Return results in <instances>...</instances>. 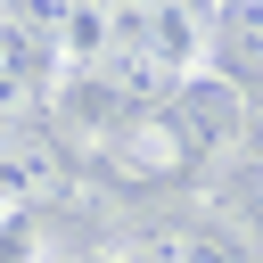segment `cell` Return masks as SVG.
I'll list each match as a JSON object with an SVG mask.
<instances>
[{
  "mask_svg": "<svg viewBox=\"0 0 263 263\" xmlns=\"http://www.w3.org/2000/svg\"><path fill=\"white\" fill-rule=\"evenodd\" d=\"M99 148H107V173H115L123 189H173V181H189V173L205 164V148H197L189 123L173 115V99L123 115L115 132H99Z\"/></svg>",
  "mask_w": 263,
  "mask_h": 263,
  "instance_id": "cell-1",
  "label": "cell"
},
{
  "mask_svg": "<svg viewBox=\"0 0 263 263\" xmlns=\"http://www.w3.org/2000/svg\"><path fill=\"white\" fill-rule=\"evenodd\" d=\"M238 156H255V164H263V99L247 107V148H238Z\"/></svg>",
  "mask_w": 263,
  "mask_h": 263,
  "instance_id": "cell-7",
  "label": "cell"
},
{
  "mask_svg": "<svg viewBox=\"0 0 263 263\" xmlns=\"http://www.w3.org/2000/svg\"><path fill=\"white\" fill-rule=\"evenodd\" d=\"M41 255H49L41 205H0V263H41Z\"/></svg>",
  "mask_w": 263,
  "mask_h": 263,
  "instance_id": "cell-6",
  "label": "cell"
},
{
  "mask_svg": "<svg viewBox=\"0 0 263 263\" xmlns=\"http://www.w3.org/2000/svg\"><path fill=\"white\" fill-rule=\"evenodd\" d=\"M173 115L189 123V140H197L214 164H230V156L247 148V99H238L222 74H189V82L173 90Z\"/></svg>",
  "mask_w": 263,
  "mask_h": 263,
  "instance_id": "cell-3",
  "label": "cell"
},
{
  "mask_svg": "<svg viewBox=\"0 0 263 263\" xmlns=\"http://www.w3.org/2000/svg\"><path fill=\"white\" fill-rule=\"evenodd\" d=\"M205 205H214V222H222V230H238V238L255 230V238H263V164H255V156H230V164L214 173Z\"/></svg>",
  "mask_w": 263,
  "mask_h": 263,
  "instance_id": "cell-5",
  "label": "cell"
},
{
  "mask_svg": "<svg viewBox=\"0 0 263 263\" xmlns=\"http://www.w3.org/2000/svg\"><path fill=\"white\" fill-rule=\"evenodd\" d=\"M205 74H222V82H230L247 107L263 99V0H222V8H214Z\"/></svg>",
  "mask_w": 263,
  "mask_h": 263,
  "instance_id": "cell-4",
  "label": "cell"
},
{
  "mask_svg": "<svg viewBox=\"0 0 263 263\" xmlns=\"http://www.w3.org/2000/svg\"><path fill=\"white\" fill-rule=\"evenodd\" d=\"M0 8H8V0H0Z\"/></svg>",
  "mask_w": 263,
  "mask_h": 263,
  "instance_id": "cell-9",
  "label": "cell"
},
{
  "mask_svg": "<svg viewBox=\"0 0 263 263\" xmlns=\"http://www.w3.org/2000/svg\"><path fill=\"white\" fill-rule=\"evenodd\" d=\"M66 82V66H58V41L41 33V25H25L16 8H0V115L16 123L33 99H49Z\"/></svg>",
  "mask_w": 263,
  "mask_h": 263,
  "instance_id": "cell-2",
  "label": "cell"
},
{
  "mask_svg": "<svg viewBox=\"0 0 263 263\" xmlns=\"http://www.w3.org/2000/svg\"><path fill=\"white\" fill-rule=\"evenodd\" d=\"M66 263H115V255H66Z\"/></svg>",
  "mask_w": 263,
  "mask_h": 263,
  "instance_id": "cell-8",
  "label": "cell"
}]
</instances>
